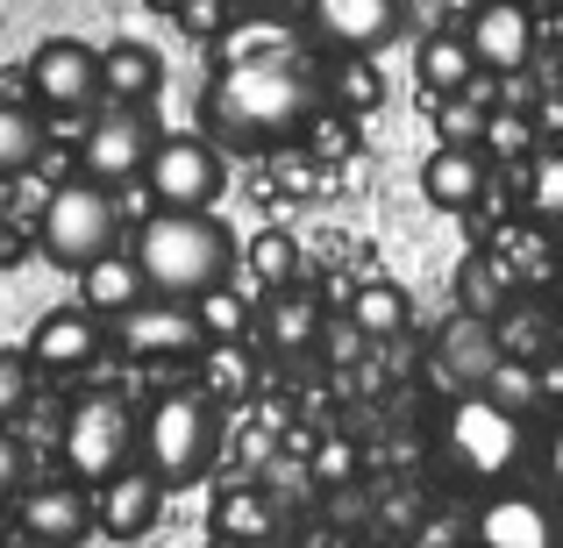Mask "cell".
<instances>
[{"label": "cell", "mask_w": 563, "mask_h": 548, "mask_svg": "<svg viewBox=\"0 0 563 548\" xmlns=\"http://www.w3.org/2000/svg\"><path fill=\"white\" fill-rule=\"evenodd\" d=\"M221 8H229V0H186V8H179V22H186V29H200V36H207V29L221 22Z\"/></svg>", "instance_id": "d590c367"}, {"label": "cell", "mask_w": 563, "mask_h": 548, "mask_svg": "<svg viewBox=\"0 0 563 548\" xmlns=\"http://www.w3.org/2000/svg\"><path fill=\"white\" fill-rule=\"evenodd\" d=\"M200 392L214 399V406H229V399L250 392V357H243V343H207V349H200Z\"/></svg>", "instance_id": "d4e9b609"}, {"label": "cell", "mask_w": 563, "mask_h": 548, "mask_svg": "<svg viewBox=\"0 0 563 548\" xmlns=\"http://www.w3.org/2000/svg\"><path fill=\"white\" fill-rule=\"evenodd\" d=\"M321 65H307L300 51H257L235 57L207 79L200 122L221 150H278V143L307 136V122L321 114Z\"/></svg>", "instance_id": "6da1fadb"}, {"label": "cell", "mask_w": 563, "mask_h": 548, "mask_svg": "<svg viewBox=\"0 0 563 548\" xmlns=\"http://www.w3.org/2000/svg\"><path fill=\"white\" fill-rule=\"evenodd\" d=\"M257 328H264V343H272L278 357H300V349L321 335V306L307 300L300 286H286V292H272V300H264Z\"/></svg>", "instance_id": "7402d4cb"}, {"label": "cell", "mask_w": 563, "mask_h": 548, "mask_svg": "<svg viewBox=\"0 0 563 548\" xmlns=\"http://www.w3.org/2000/svg\"><path fill=\"white\" fill-rule=\"evenodd\" d=\"M29 100H36L43 114H86L100 108V51L79 36H51L36 43V57H29Z\"/></svg>", "instance_id": "8fae6325"}, {"label": "cell", "mask_w": 563, "mask_h": 548, "mask_svg": "<svg viewBox=\"0 0 563 548\" xmlns=\"http://www.w3.org/2000/svg\"><path fill=\"white\" fill-rule=\"evenodd\" d=\"M478 150H499L507 165H528V157H536L542 143H536V122H528L521 108H493V114H485V136H478Z\"/></svg>", "instance_id": "f1b7e54d"}, {"label": "cell", "mask_w": 563, "mask_h": 548, "mask_svg": "<svg viewBox=\"0 0 563 548\" xmlns=\"http://www.w3.org/2000/svg\"><path fill=\"white\" fill-rule=\"evenodd\" d=\"M229 8H278V0H229Z\"/></svg>", "instance_id": "b9f144b4"}, {"label": "cell", "mask_w": 563, "mask_h": 548, "mask_svg": "<svg viewBox=\"0 0 563 548\" xmlns=\"http://www.w3.org/2000/svg\"><path fill=\"white\" fill-rule=\"evenodd\" d=\"M550 8H563V0H550Z\"/></svg>", "instance_id": "ee69618b"}, {"label": "cell", "mask_w": 563, "mask_h": 548, "mask_svg": "<svg viewBox=\"0 0 563 548\" xmlns=\"http://www.w3.org/2000/svg\"><path fill=\"white\" fill-rule=\"evenodd\" d=\"M93 527V484L79 478H29L14 492V535L29 548H79Z\"/></svg>", "instance_id": "9c48e42d"}, {"label": "cell", "mask_w": 563, "mask_h": 548, "mask_svg": "<svg viewBox=\"0 0 563 548\" xmlns=\"http://www.w3.org/2000/svg\"><path fill=\"white\" fill-rule=\"evenodd\" d=\"M307 143H314L321 157H350V150H357V114H343V108H321L314 122H307Z\"/></svg>", "instance_id": "d6a6232c"}, {"label": "cell", "mask_w": 563, "mask_h": 548, "mask_svg": "<svg viewBox=\"0 0 563 548\" xmlns=\"http://www.w3.org/2000/svg\"><path fill=\"white\" fill-rule=\"evenodd\" d=\"M36 243L51 264H65V271H86V264H100L108 249H122V206H114V186L100 179H65L43 200V221H36Z\"/></svg>", "instance_id": "5b68a950"}, {"label": "cell", "mask_w": 563, "mask_h": 548, "mask_svg": "<svg viewBox=\"0 0 563 548\" xmlns=\"http://www.w3.org/2000/svg\"><path fill=\"white\" fill-rule=\"evenodd\" d=\"M157 513H165V484L143 463H129V470H114L108 484H93V521H100V535H114V541H143L157 527Z\"/></svg>", "instance_id": "2e32d148"}, {"label": "cell", "mask_w": 563, "mask_h": 548, "mask_svg": "<svg viewBox=\"0 0 563 548\" xmlns=\"http://www.w3.org/2000/svg\"><path fill=\"white\" fill-rule=\"evenodd\" d=\"M136 413H129L122 392H86L71 399L65 413V470L79 484H108L114 470L136 463Z\"/></svg>", "instance_id": "8992f818"}, {"label": "cell", "mask_w": 563, "mask_h": 548, "mask_svg": "<svg viewBox=\"0 0 563 548\" xmlns=\"http://www.w3.org/2000/svg\"><path fill=\"white\" fill-rule=\"evenodd\" d=\"M221 456V406L200 392V384H172L165 399H151L136 427V463L157 470V484H192L207 478V463Z\"/></svg>", "instance_id": "277c9868"}, {"label": "cell", "mask_w": 563, "mask_h": 548, "mask_svg": "<svg viewBox=\"0 0 563 548\" xmlns=\"http://www.w3.org/2000/svg\"><path fill=\"white\" fill-rule=\"evenodd\" d=\"M157 86H165V57H157L151 43L122 36V43L100 51V93L108 100H151Z\"/></svg>", "instance_id": "ffe728a7"}, {"label": "cell", "mask_w": 563, "mask_h": 548, "mask_svg": "<svg viewBox=\"0 0 563 548\" xmlns=\"http://www.w3.org/2000/svg\"><path fill=\"white\" fill-rule=\"evenodd\" d=\"M151 150H157L151 108H143V100H108L79 136V171L100 179V186H136L143 171H151Z\"/></svg>", "instance_id": "52a82bcc"}, {"label": "cell", "mask_w": 563, "mask_h": 548, "mask_svg": "<svg viewBox=\"0 0 563 548\" xmlns=\"http://www.w3.org/2000/svg\"><path fill=\"white\" fill-rule=\"evenodd\" d=\"M528 206H536V221H556L563 228V150L528 157Z\"/></svg>", "instance_id": "1f68e13d"}, {"label": "cell", "mask_w": 563, "mask_h": 548, "mask_svg": "<svg viewBox=\"0 0 563 548\" xmlns=\"http://www.w3.org/2000/svg\"><path fill=\"white\" fill-rule=\"evenodd\" d=\"M143 186H151L157 206H214L221 186H229V150H221L214 136H157L151 150V171H143Z\"/></svg>", "instance_id": "ba28073f"}, {"label": "cell", "mask_w": 563, "mask_h": 548, "mask_svg": "<svg viewBox=\"0 0 563 548\" xmlns=\"http://www.w3.org/2000/svg\"><path fill=\"white\" fill-rule=\"evenodd\" d=\"M413 548H456V527L450 521H428L421 535H413Z\"/></svg>", "instance_id": "8d00e7d4"}, {"label": "cell", "mask_w": 563, "mask_h": 548, "mask_svg": "<svg viewBox=\"0 0 563 548\" xmlns=\"http://www.w3.org/2000/svg\"><path fill=\"white\" fill-rule=\"evenodd\" d=\"M192 314H200L207 343H243V335H250V300L235 286H214L207 300H192Z\"/></svg>", "instance_id": "f546056e"}, {"label": "cell", "mask_w": 563, "mask_h": 548, "mask_svg": "<svg viewBox=\"0 0 563 548\" xmlns=\"http://www.w3.org/2000/svg\"><path fill=\"white\" fill-rule=\"evenodd\" d=\"M321 478H350V449H343V441H329V449H321Z\"/></svg>", "instance_id": "74e56055"}, {"label": "cell", "mask_w": 563, "mask_h": 548, "mask_svg": "<svg viewBox=\"0 0 563 548\" xmlns=\"http://www.w3.org/2000/svg\"><path fill=\"white\" fill-rule=\"evenodd\" d=\"M29 384H36L29 349H0V421H14V413L29 406Z\"/></svg>", "instance_id": "836d02e7"}, {"label": "cell", "mask_w": 563, "mask_h": 548, "mask_svg": "<svg viewBox=\"0 0 563 548\" xmlns=\"http://www.w3.org/2000/svg\"><path fill=\"white\" fill-rule=\"evenodd\" d=\"M307 29L329 51H364L378 57L399 29V0H307Z\"/></svg>", "instance_id": "9a60e30c"}, {"label": "cell", "mask_w": 563, "mask_h": 548, "mask_svg": "<svg viewBox=\"0 0 563 548\" xmlns=\"http://www.w3.org/2000/svg\"><path fill=\"white\" fill-rule=\"evenodd\" d=\"M108 321L93 314V306H51V314L36 321V335H29V364L51 370V378H79V370L100 364V349H108Z\"/></svg>", "instance_id": "4fadbf2b"}, {"label": "cell", "mask_w": 563, "mask_h": 548, "mask_svg": "<svg viewBox=\"0 0 563 548\" xmlns=\"http://www.w3.org/2000/svg\"><path fill=\"white\" fill-rule=\"evenodd\" d=\"M108 335H114V349L136 357V364H186V357H200V349H207L200 314H192L186 300H157V292H151V300H136L129 314H114Z\"/></svg>", "instance_id": "30bf717a"}, {"label": "cell", "mask_w": 563, "mask_h": 548, "mask_svg": "<svg viewBox=\"0 0 563 548\" xmlns=\"http://www.w3.org/2000/svg\"><path fill=\"white\" fill-rule=\"evenodd\" d=\"M556 506L542 492H485L471 513V548H556Z\"/></svg>", "instance_id": "5bb4252c"}, {"label": "cell", "mask_w": 563, "mask_h": 548, "mask_svg": "<svg viewBox=\"0 0 563 548\" xmlns=\"http://www.w3.org/2000/svg\"><path fill=\"white\" fill-rule=\"evenodd\" d=\"M428 114H435L442 143H478V136H485V114H493V100H478V93L464 86V93H442V100H428Z\"/></svg>", "instance_id": "4dcf8cb0"}, {"label": "cell", "mask_w": 563, "mask_h": 548, "mask_svg": "<svg viewBox=\"0 0 563 548\" xmlns=\"http://www.w3.org/2000/svg\"><path fill=\"white\" fill-rule=\"evenodd\" d=\"M22 484H29V449H22V435L0 421V499H14Z\"/></svg>", "instance_id": "e575fe53"}, {"label": "cell", "mask_w": 563, "mask_h": 548, "mask_svg": "<svg viewBox=\"0 0 563 548\" xmlns=\"http://www.w3.org/2000/svg\"><path fill=\"white\" fill-rule=\"evenodd\" d=\"M129 257H136L143 286H151L157 300L192 306V300H207L214 286L235 278V235H229V221L207 214V206H157L136 228Z\"/></svg>", "instance_id": "7a4b0ae2"}, {"label": "cell", "mask_w": 563, "mask_h": 548, "mask_svg": "<svg viewBox=\"0 0 563 548\" xmlns=\"http://www.w3.org/2000/svg\"><path fill=\"white\" fill-rule=\"evenodd\" d=\"M478 392H493L499 406H514V413H536L542 406V370L521 364V357H493V370L478 378Z\"/></svg>", "instance_id": "484cf974"}, {"label": "cell", "mask_w": 563, "mask_h": 548, "mask_svg": "<svg viewBox=\"0 0 563 548\" xmlns=\"http://www.w3.org/2000/svg\"><path fill=\"white\" fill-rule=\"evenodd\" d=\"M464 36L478 51V71H493V79H514L536 65V8L528 0H478L464 14Z\"/></svg>", "instance_id": "7c38bea8"}, {"label": "cell", "mask_w": 563, "mask_h": 548, "mask_svg": "<svg viewBox=\"0 0 563 548\" xmlns=\"http://www.w3.org/2000/svg\"><path fill=\"white\" fill-rule=\"evenodd\" d=\"M485 157H478V143H442V150H428V165H421V192H428V206H442V214H471V206L485 200Z\"/></svg>", "instance_id": "e0dca14e"}, {"label": "cell", "mask_w": 563, "mask_h": 548, "mask_svg": "<svg viewBox=\"0 0 563 548\" xmlns=\"http://www.w3.org/2000/svg\"><path fill=\"white\" fill-rule=\"evenodd\" d=\"M151 8H157V14H179V8H186V0H151Z\"/></svg>", "instance_id": "ab89813d"}, {"label": "cell", "mask_w": 563, "mask_h": 548, "mask_svg": "<svg viewBox=\"0 0 563 548\" xmlns=\"http://www.w3.org/2000/svg\"><path fill=\"white\" fill-rule=\"evenodd\" d=\"M43 108L36 100H14V93H0V179H22L29 165L43 157Z\"/></svg>", "instance_id": "603a6c76"}, {"label": "cell", "mask_w": 563, "mask_h": 548, "mask_svg": "<svg viewBox=\"0 0 563 548\" xmlns=\"http://www.w3.org/2000/svg\"><path fill=\"white\" fill-rule=\"evenodd\" d=\"M350 321H357L364 335H399L407 328V292L372 278V286H357V300H350Z\"/></svg>", "instance_id": "4316f807"}, {"label": "cell", "mask_w": 563, "mask_h": 548, "mask_svg": "<svg viewBox=\"0 0 563 548\" xmlns=\"http://www.w3.org/2000/svg\"><path fill=\"white\" fill-rule=\"evenodd\" d=\"M528 456H536L528 413L499 406L493 392H464V399L442 406V421H435V463L450 470L456 484H507V478H521Z\"/></svg>", "instance_id": "3957f363"}, {"label": "cell", "mask_w": 563, "mask_h": 548, "mask_svg": "<svg viewBox=\"0 0 563 548\" xmlns=\"http://www.w3.org/2000/svg\"><path fill=\"white\" fill-rule=\"evenodd\" d=\"M272 527H278V513H272V499H264L257 484H235V492H221V499H214V535L257 548L264 535H272Z\"/></svg>", "instance_id": "cb8c5ba5"}, {"label": "cell", "mask_w": 563, "mask_h": 548, "mask_svg": "<svg viewBox=\"0 0 563 548\" xmlns=\"http://www.w3.org/2000/svg\"><path fill=\"white\" fill-rule=\"evenodd\" d=\"M413 79H421V100L464 93V86L478 79V51H471L464 29H435V36H421V51H413Z\"/></svg>", "instance_id": "ac0fdd59"}, {"label": "cell", "mask_w": 563, "mask_h": 548, "mask_svg": "<svg viewBox=\"0 0 563 548\" xmlns=\"http://www.w3.org/2000/svg\"><path fill=\"white\" fill-rule=\"evenodd\" d=\"M207 548H250V541H229V535H214V541H207Z\"/></svg>", "instance_id": "7bdbcfd3"}, {"label": "cell", "mask_w": 563, "mask_h": 548, "mask_svg": "<svg viewBox=\"0 0 563 548\" xmlns=\"http://www.w3.org/2000/svg\"><path fill=\"white\" fill-rule=\"evenodd\" d=\"M136 300H151V286H143V271H136L129 249H108L100 264H86V271H79V306H93L100 321L129 314Z\"/></svg>", "instance_id": "d6986e66"}, {"label": "cell", "mask_w": 563, "mask_h": 548, "mask_svg": "<svg viewBox=\"0 0 563 548\" xmlns=\"http://www.w3.org/2000/svg\"><path fill=\"white\" fill-rule=\"evenodd\" d=\"M321 93H329V108H343V114H372L378 100H385V79H378V65L364 51H335L329 65H321Z\"/></svg>", "instance_id": "44dd1931"}, {"label": "cell", "mask_w": 563, "mask_h": 548, "mask_svg": "<svg viewBox=\"0 0 563 548\" xmlns=\"http://www.w3.org/2000/svg\"><path fill=\"white\" fill-rule=\"evenodd\" d=\"M250 271H257L264 292H286L292 278H300V243H292L286 228H264L257 243H250Z\"/></svg>", "instance_id": "83f0119b"}, {"label": "cell", "mask_w": 563, "mask_h": 548, "mask_svg": "<svg viewBox=\"0 0 563 548\" xmlns=\"http://www.w3.org/2000/svg\"><path fill=\"white\" fill-rule=\"evenodd\" d=\"M0 548H14V527H8V513H0Z\"/></svg>", "instance_id": "60d3db41"}, {"label": "cell", "mask_w": 563, "mask_h": 548, "mask_svg": "<svg viewBox=\"0 0 563 548\" xmlns=\"http://www.w3.org/2000/svg\"><path fill=\"white\" fill-rule=\"evenodd\" d=\"M550 484L563 492V421H556V435H550Z\"/></svg>", "instance_id": "f35d334b"}]
</instances>
